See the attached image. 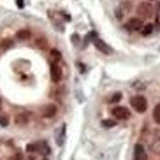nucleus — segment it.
Here are the masks:
<instances>
[{
    "mask_svg": "<svg viewBox=\"0 0 160 160\" xmlns=\"http://www.w3.org/2000/svg\"><path fill=\"white\" fill-rule=\"evenodd\" d=\"M122 99V93H114L113 97H111V99H109V102L111 104H114V102H118V100Z\"/></svg>",
    "mask_w": 160,
    "mask_h": 160,
    "instance_id": "nucleus-20",
    "label": "nucleus"
},
{
    "mask_svg": "<svg viewBox=\"0 0 160 160\" xmlns=\"http://www.w3.org/2000/svg\"><path fill=\"white\" fill-rule=\"evenodd\" d=\"M137 11H139L141 16H148L151 11H153V7H151V4H148V2H142V4L137 5Z\"/></svg>",
    "mask_w": 160,
    "mask_h": 160,
    "instance_id": "nucleus-8",
    "label": "nucleus"
},
{
    "mask_svg": "<svg viewBox=\"0 0 160 160\" xmlns=\"http://www.w3.org/2000/svg\"><path fill=\"white\" fill-rule=\"evenodd\" d=\"M127 28L130 30V32H137V30H141V28H142V21H141L139 18H132V19H128Z\"/></svg>",
    "mask_w": 160,
    "mask_h": 160,
    "instance_id": "nucleus-7",
    "label": "nucleus"
},
{
    "mask_svg": "<svg viewBox=\"0 0 160 160\" xmlns=\"http://www.w3.org/2000/svg\"><path fill=\"white\" fill-rule=\"evenodd\" d=\"M0 125L2 127H7L9 125V118L5 116V114H0Z\"/></svg>",
    "mask_w": 160,
    "mask_h": 160,
    "instance_id": "nucleus-18",
    "label": "nucleus"
},
{
    "mask_svg": "<svg viewBox=\"0 0 160 160\" xmlns=\"http://www.w3.org/2000/svg\"><path fill=\"white\" fill-rule=\"evenodd\" d=\"M49 76H51V81L53 83H60L62 81V76H63V71L58 62H53L51 67H49Z\"/></svg>",
    "mask_w": 160,
    "mask_h": 160,
    "instance_id": "nucleus-2",
    "label": "nucleus"
},
{
    "mask_svg": "<svg viewBox=\"0 0 160 160\" xmlns=\"http://www.w3.org/2000/svg\"><path fill=\"white\" fill-rule=\"evenodd\" d=\"M116 18L122 19V7H120V9H116Z\"/></svg>",
    "mask_w": 160,
    "mask_h": 160,
    "instance_id": "nucleus-23",
    "label": "nucleus"
},
{
    "mask_svg": "<svg viewBox=\"0 0 160 160\" xmlns=\"http://www.w3.org/2000/svg\"><path fill=\"white\" fill-rule=\"evenodd\" d=\"M12 44H14V41H12V39H2V42H0V48H2V49H11V48H12Z\"/></svg>",
    "mask_w": 160,
    "mask_h": 160,
    "instance_id": "nucleus-12",
    "label": "nucleus"
},
{
    "mask_svg": "<svg viewBox=\"0 0 160 160\" xmlns=\"http://www.w3.org/2000/svg\"><path fill=\"white\" fill-rule=\"evenodd\" d=\"M113 116L114 120H128L130 111L127 108H123V106H116V108H113Z\"/></svg>",
    "mask_w": 160,
    "mask_h": 160,
    "instance_id": "nucleus-3",
    "label": "nucleus"
},
{
    "mask_svg": "<svg viewBox=\"0 0 160 160\" xmlns=\"http://www.w3.org/2000/svg\"><path fill=\"white\" fill-rule=\"evenodd\" d=\"M57 113H58V108L55 106V104H48V106H44V108H42V111H41L42 118H46V120L53 118V116H55Z\"/></svg>",
    "mask_w": 160,
    "mask_h": 160,
    "instance_id": "nucleus-5",
    "label": "nucleus"
},
{
    "mask_svg": "<svg viewBox=\"0 0 160 160\" xmlns=\"http://www.w3.org/2000/svg\"><path fill=\"white\" fill-rule=\"evenodd\" d=\"M134 160H148V151L142 144H136L134 148Z\"/></svg>",
    "mask_w": 160,
    "mask_h": 160,
    "instance_id": "nucleus-6",
    "label": "nucleus"
},
{
    "mask_svg": "<svg viewBox=\"0 0 160 160\" xmlns=\"http://www.w3.org/2000/svg\"><path fill=\"white\" fill-rule=\"evenodd\" d=\"M27 151H28V153L39 151V142H30V144H27Z\"/></svg>",
    "mask_w": 160,
    "mask_h": 160,
    "instance_id": "nucleus-14",
    "label": "nucleus"
},
{
    "mask_svg": "<svg viewBox=\"0 0 160 160\" xmlns=\"http://www.w3.org/2000/svg\"><path fill=\"white\" fill-rule=\"evenodd\" d=\"M35 46H37V48H46V39H44V37L37 39V41H35Z\"/></svg>",
    "mask_w": 160,
    "mask_h": 160,
    "instance_id": "nucleus-19",
    "label": "nucleus"
},
{
    "mask_svg": "<svg viewBox=\"0 0 160 160\" xmlns=\"http://www.w3.org/2000/svg\"><path fill=\"white\" fill-rule=\"evenodd\" d=\"M141 33H142V35H150V33H153V25H151V23L144 25V27L141 28Z\"/></svg>",
    "mask_w": 160,
    "mask_h": 160,
    "instance_id": "nucleus-13",
    "label": "nucleus"
},
{
    "mask_svg": "<svg viewBox=\"0 0 160 160\" xmlns=\"http://www.w3.org/2000/svg\"><path fill=\"white\" fill-rule=\"evenodd\" d=\"M44 160H48V158H44Z\"/></svg>",
    "mask_w": 160,
    "mask_h": 160,
    "instance_id": "nucleus-25",
    "label": "nucleus"
},
{
    "mask_svg": "<svg viewBox=\"0 0 160 160\" xmlns=\"http://www.w3.org/2000/svg\"><path fill=\"white\" fill-rule=\"evenodd\" d=\"M153 120H155V123H158V125H160V104L153 109Z\"/></svg>",
    "mask_w": 160,
    "mask_h": 160,
    "instance_id": "nucleus-15",
    "label": "nucleus"
},
{
    "mask_svg": "<svg viewBox=\"0 0 160 160\" xmlns=\"http://www.w3.org/2000/svg\"><path fill=\"white\" fill-rule=\"evenodd\" d=\"M151 2H153V0H151Z\"/></svg>",
    "mask_w": 160,
    "mask_h": 160,
    "instance_id": "nucleus-26",
    "label": "nucleus"
},
{
    "mask_svg": "<svg viewBox=\"0 0 160 160\" xmlns=\"http://www.w3.org/2000/svg\"><path fill=\"white\" fill-rule=\"evenodd\" d=\"M30 35H32V33H30L28 28H21V30L16 32V39H19V41H28Z\"/></svg>",
    "mask_w": 160,
    "mask_h": 160,
    "instance_id": "nucleus-9",
    "label": "nucleus"
},
{
    "mask_svg": "<svg viewBox=\"0 0 160 160\" xmlns=\"http://www.w3.org/2000/svg\"><path fill=\"white\" fill-rule=\"evenodd\" d=\"M114 125H116L114 120H104L102 122V127H106V128H111V127H114Z\"/></svg>",
    "mask_w": 160,
    "mask_h": 160,
    "instance_id": "nucleus-17",
    "label": "nucleus"
},
{
    "mask_svg": "<svg viewBox=\"0 0 160 160\" xmlns=\"http://www.w3.org/2000/svg\"><path fill=\"white\" fill-rule=\"evenodd\" d=\"M28 160H35V158H33V157H30V158H28Z\"/></svg>",
    "mask_w": 160,
    "mask_h": 160,
    "instance_id": "nucleus-24",
    "label": "nucleus"
},
{
    "mask_svg": "<svg viewBox=\"0 0 160 160\" xmlns=\"http://www.w3.org/2000/svg\"><path fill=\"white\" fill-rule=\"evenodd\" d=\"M63 142H65V125H62L58 128V134H57V144L63 146Z\"/></svg>",
    "mask_w": 160,
    "mask_h": 160,
    "instance_id": "nucleus-10",
    "label": "nucleus"
},
{
    "mask_svg": "<svg viewBox=\"0 0 160 160\" xmlns=\"http://www.w3.org/2000/svg\"><path fill=\"white\" fill-rule=\"evenodd\" d=\"M16 123H18L19 127H23V125H27V123H28V114L19 113L18 116H16Z\"/></svg>",
    "mask_w": 160,
    "mask_h": 160,
    "instance_id": "nucleus-11",
    "label": "nucleus"
},
{
    "mask_svg": "<svg viewBox=\"0 0 160 160\" xmlns=\"http://www.w3.org/2000/svg\"><path fill=\"white\" fill-rule=\"evenodd\" d=\"M16 5H18L19 9H21V7L25 5V2H23V0H16Z\"/></svg>",
    "mask_w": 160,
    "mask_h": 160,
    "instance_id": "nucleus-22",
    "label": "nucleus"
},
{
    "mask_svg": "<svg viewBox=\"0 0 160 160\" xmlns=\"http://www.w3.org/2000/svg\"><path fill=\"white\" fill-rule=\"evenodd\" d=\"M93 46L97 48L100 53H104V55H111V53H113L111 46H109V44H106L102 39H99V37H95V39H93Z\"/></svg>",
    "mask_w": 160,
    "mask_h": 160,
    "instance_id": "nucleus-4",
    "label": "nucleus"
},
{
    "mask_svg": "<svg viewBox=\"0 0 160 160\" xmlns=\"http://www.w3.org/2000/svg\"><path fill=\"white\" fill-rule=\"evenodd\" d=\"M130 104H132V108L136 109L137 113H144L146 109H148V102H146V99L142 97V95H136V97H132Z\"/></svg>",
    "mask_w": 160,
    "mask_h": 160,
    "instance_id": "nucleus-1",
    "label": "nucleus"
},
{
    "mask_svg": "<svg viewBox=\"0 0 160 160\" xmlns=\"http://www.w3.org/2000/svg\"><path fill=\"white\" fill-rule=\"evenodd\" d=\"M9 160H23V153H14Z\"/></svg>",
    "mask_w": 160,
    "mask_h": 160,
    "instance_id": "nucleus-21",
    "label": "nucleus"
},
{
    "mask_svg": "<svg viewBox=\"0 0 160 160\" xmlns=\"http://www.w3.org/2000/svg\"><path fill=\"white\" fill-rule=\"evenodd\" d=\"M49 55H51L53 62H58V60L62 58V53L58 51V49H51V51H49Z\"/></svg>",
    "mask_w": 160,
    "mask_h": 160,
    "instance_id": "nucleus-16",
    "label": "nucleus"
}]
</instances>
